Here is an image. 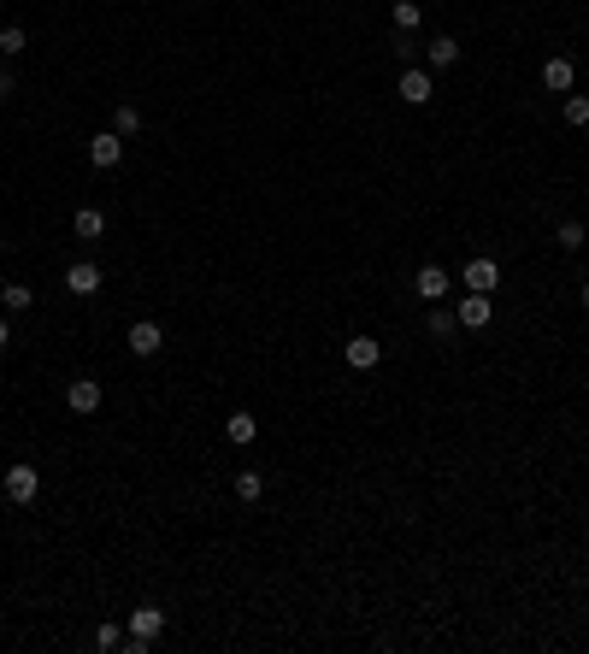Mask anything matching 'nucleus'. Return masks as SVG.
<instances>
[{
  "mask_svg": "<svg viewBox=\"0 0 589 654\" xmlns=\"http://www.w3.org/2000/svg\"><path fill=\"white\" fill-rule=\"evenodd\" d=\"M166 631V608H154V601H142V608L130 613V631H124V649L130 654H147L154 649V637Z\"/></svg>",
  "mask_w": 589,
  "mask_h": 654,
  "instance_id": "1",
  "label": "nucleus"
},
{
  "mask_svg": "<svg viewBox=\"0 0 589 654\" xmlns=\"http://www.w3.org/2000/svg\"><path fill=\"white\" fill-rule=\"evenodd\" d=\"M395 95L407 100V107H431V100H436V77H431V71H424V66H412V71H401Z\"/></svg>",
  "mask_w": 589,
  "mask_h": 654,
  "instance_id": "2",
  "label": "nucleus"
},
{
  "mask_svg": "<svg viewBox=\"0 0 589 654\" xmlns=\"http://www.w3.org/2000/svg\"><path fill=\"white\" fill-rule=\"evenodd\" d=\"M454 319H460V331H490V319H495L490 295H478V289H466V301L454 307Z\"/></svg>",
  "mask_w": 589,
  "mask_h": 654,
  "instance_id": "3",
  "label": "nucleus"
},
{
  "mask_svg": "<svg viewBox=\"0 0 589 654\" xmlns=\"http://www.w3.org/2000/svg\"><path fill=\"white\" fill-rule=\"evenodd\" d=\"M124 342H130V354H136V360H154L159 348H166V331H159L154 319H136V324H130V336H124Z\"/></svg>",
  "mask_w": 589,
  "mask_h": 654,
  "instance_id": "4",
  "label": "nucleus"
},
{
  "mask_svg": "<svg viewBox=\"0 0 589 654\" xmlns=\"http://www.w3.org/2000/svg\"><path fill=\"white\" fill-rule=\"evenodd\" d=\"M6 496H12V507H30V501L42 496V472L36 466H12L6 472Z\"/></svg>",
  "mask_w": 589,
  "mask_h": 654,
  "instance_id": "5",
  "label": "nucleus"
},
{
  "mask_svg": "<svg viewBox=\"0 0 589 654\" xmlns=\"http://www.w3.org/2000/svg\"><path fill=\"white\" fill-rule=\"evenodd\" d=\"M100 401H107L100 377H77V383L66 389V407H71V413H83V419H89V413H100Z\"/></svg>",
  "mask_w": 589,
  "mask_h": 654,
  "instance_id": "6",
  "label": "nucleus"
},
{
  "mask_svg": "<svg viewBox=\"0 0 589 654\" xmlns=\"http://www.w3.org/2000/svg\"><path fill=\"white\" fill-rule=\"evenodd\" d=\"M460 283L466 289H478V295H495V283H501V266L490 254H478V260H466V271H460Z\"/></svg>",
  "mask_w": 589,
  "mask_h": 654,
  "instance_id": "7",
  "label": "nucleus"
},
{
  "mask_svg": "<svg viewBox=\"0 0 589 654\" xmlns=\"http://www.w3.org/2000/svg\"><path fill=\"white\" fill-rule=\"evenodd\" d=\"M100 283H107V271H100L95 260H77V266H66V289H71V295L89 301V295H100Z\"/></svg>",
  "mask_w": 589,
  "mask_h": 654,
  "instance_id": "8",
  "label": "nucleus"
},
{
  "mask_svg": "<svg viewBox=\"0 0 589 654\" xmlns=\"http://www.w3.org/2000/svg\"><path fill=\"white\" fill-rule=\"evenodd\" d=\"M342 360H348L354 372H371V366L383 360V342H378V336H348V342H342Z\"/></svg>",
  "mask_w": 589,
  "mask_h": 654,
  "instance_id": "9",
  "label": "nucleus"
},
{
  "mask_svg": "<svg viewBox=\"0 0 589 654\" xmlns=\"http://www.w3.org/2000/svg\"><path fill=\"white\" fill-rule=\"evenodd\" d=\"M118 159H124V136H118V130H100L95 142H89V166H95V171H112Z\"/></svg>",
  "mask_w": 589,
  "mask_h": 654,
  "instance_id": "10",
  "label": "nucleus"
},
{
  "mask_svg": "<svg viewBox=\"0 0 589 654\" xmlns=\"http://www.w3.org/2000/svg\"><path fill=\"white\" fill-rule=\"evenodd\" d=\"M448 283H454V278H448V271L436 266V260H431V266H419V271H412V289H419L424 301H442V295H448Z\"/></svg>",
  "mask_w": 589,
  "mask_h": 654,
  "instance_id": "11",
  "label": "nucleus"
},
{
  "mask_svg": "<svg viewBox=\"0 0 589 654\" xmlns=\"http://www.w3.org/2000/svg\"><path fill=\"white\" fill-rule=\"evenodd\" d=\"M543 83H548L554 95H572V89H578V66H572V59H548V66H543Z\"/></svg>",
  "mask_w": 589,
  "mask_h": 654,
  "instance_id": "12",
  "label": "nucleus"
},
{
  "mask_svg": "<svg viewBox=\"0 0 589 654\" xmlns=\"http://www.w3.org/2000/svg\"><path fill=\"white\" fill-rule=\"evenodd\" d=\"M224 436H230L236 448H248L259 436V419H254V413H230V419H224Z\"/></svg>",
  "mask_w": 589,
  "mask_h": 654,
  "instance_id": "13",
  "label": "nucleus"
},
{
  "mask_svg": "<svg viewBox=\"0 0 589 654\" xmlns=\"http://www.w3.org/2000/svg\"><path fill=\"white\" fill-rule=\"evenodd\" d=\"M71 230H77L83 242H100V236H107V212H100V207H83L77 219H71Z\"/></svg>",
  "mask_w": 589,
  "mask_h": 654,
  "instance_id": "14",
  "label": "nucleus"
},
{
  "mask_svg": "<svg viewBox=\"0 0 589 654\" xmlns=\"http://www.w3.org/2000/svg\"><path fill=\"white\" fill-rule=\"evenodd\" d=\"M424 54H431V71H448V66H460V42H454V36H436V42L424 47Z\"/></svg>",
  "mask_w": 589,
  "mask_h": 654,
  "instance_id": "15",
  "label": "nucleus"
},
{
  "mask_svg": "<svg viewBox=\"0 0 589 654\" xmlns=\"http://www.w3.org/2000/svg\"><path fill=\"white\" fill-rule=\"evenodd\" d=\"M390 18H395V30H401V36H412V30L424 24V12H419V0H395Z\"/></svg>",
  "mask_w": 589,
  "mask_h": 654,
  "instance_id": "16",
  "label": "nucleus"
},
{
  "mask_svg": "<svg viewBox=\"0 0 589 654\" xmlns=\"http://www.w3.org/2000/svg\"><path fill=\"white\" fill-rule=\"evenodd\" d=\"M0 307H6V312H30L36 307V289L30 283H6V289H0Z\"/></svg>",
  "mask_w": 589,
  "mask_h": 654,
  "instance_id": "17",
  "label": "nucleus"
},
{
  "mask_svg": "<svg viewBox=\"0 0 589 654\" xmlns=\"http://www.w3.org/2000/svg\"><path fill=\"white\" fill-rule=\"evenodd\" d=\"M259 496H266V477H259V472H236V501H248V507H254Z\"/></svg>",
  "mask_w": 589,
  "mask_h": 654,
  "instance_id": "18",
  "label": "nucleus"
},
{
  "mask_svg": "<svg viewBox=\"0 0 589 654\" xmlns=\"http://www.w3.org/2000/svg\"><path fill=\"white\" fill-rule=\"evenodd\" d=\"M554 242H560V248H566V254H578V248L589 242V230H584V224H578V219H566V224H560V230H554Z\"/></svg>",
  "mask_w": 589,
  "mask_h": 654,
  "instance_id": "19",
  "label": "nucleus"
},
{
  "mask_svg": "<svg viewBox=\"0 0 589 654\" xmlns=\"http://www.w3.org/2000/svg\"><path fill=\"white\" fill-rule=\"evenodd\" d=\"M424 331H431V336H454V331H460V319H454L448 307H436V301H431V319H424Z\"/></svg>",
  "mask_w": 589,
  "mask_h": 654,
  "instance_id": "20",
  "label": "nucleus"
},
{
  "mask_svg": "<svg viewBox=\"0 0 589 654\" xmlns=\"http://www.w3.org/2000/svg\"><path fill=\"white\" fill-rule=\"evenodd\" d=\"M24 47H30V36H24L18 24H6V30H0V54H6V59H18Z\"/></svg>",
  "mask_w": 589,
  "mask_h": 654,
  "instance_id": "21",
  "label": "nucleus"
},
{
  "mask_svg": "<svg viewBox=\"0 0 589 654\" xmlns=\"http://www.w3.org/2000/svg\"><path fill=\"white\" fill-rule=\"evenodd\" d=\"M566 124H572V130H584V124H589V95H566Z\"/></svg>",
  "mask_w": 589,
  "mask_h": 654,
  "instance_id": "22",
  "label": "nucleus"
},
{
  "mask_svg": "<svg viewBox=\"0 0 589 654\" xmlns=\"http://www.w3.org/2000/svg\"><path fill=\"white\" fill-rule=\"evenodd\" d=\"M112 130H118V136H136V130H142V112H136V107H118V118H112Z\"/></svg>",
  "mask_w": 589,
  "mask_h": 654,
  "instance_id": "23",
  "label": "nucleus"
},
{
  "mask_svg": "<svg viewBox=\"0 0 589 654\" xmlns=\"http://www.w3.org/2000/svg\"><path fill=\"white\" fill-rule=\"evenodd\" d=\"M95 649H100V654L124 649V631H118V625H100V631H95Z\"/></svg>",
  "mask_w": 589,
  "mask_h": 654,
  "instance_id": "24",
  "label": "nucleus"
},
{
  "mask_svg": "<svg viewBox=\"0 0 589 654\" xmlns=\"http://www.w3.org/2000/svg\"><path fill=\"white\" fill-rule=\"evenodd\" d=\"M6 342H12V319H0V354H6Z\"/></svg>",
  "mask_w": 589,
  "mask_h": 654,
  "instance_id": "25",
  "label": "nucleus"
},
{
  "mask_svg": "<svg viewBox=\"0 0 589 654\" xmlns=\"http://www.w3.org/2000/svg\"><path fill=\"white\" fill-rule=\"evenodd\" d=\"M12 95V71H0V100H6Z\"/></svg>",
  "mask_w": 589,
  "mask_h": 654,
  "instance_id": "26",
  "label": "nucleus"
},
{
  "mask_svg": "<svg viewBox=\"0 0 589 654\" xmlns=\"http://www.w3.org/2000/svg\"><path fill=\"white\" fill-rule=\"evenodd\" d=\"M578 301H584V307H589V278H584V289H578Z\"/></svg>",
  "mask_w": 589,
  "mask_h": 654,
  "instance_id": "27",
  "label": "nucleus"
},
{
  "mask_svg": "<svg viewBox=\"0 0 589 654\" xmlns=\"http://www.w3.org/2000/svg\"><path fill=\"white\" fill-rule=\"evenodd\" d=\"M0 254H6V236H0Z\"/></svg>",
  "mask_w": 589,
  "mask_h": 654,
  "instance_id": "28",
  "label": "nucleus"
}]
</instances>
